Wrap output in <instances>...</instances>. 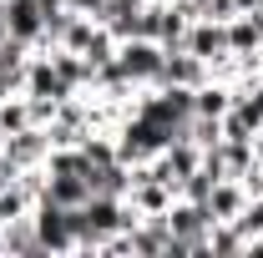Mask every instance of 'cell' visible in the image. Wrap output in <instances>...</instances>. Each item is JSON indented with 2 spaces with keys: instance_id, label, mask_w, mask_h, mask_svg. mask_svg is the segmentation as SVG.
<instances>
[{
  "instance_id": "6da1fadb",
  "label": "cell",
  "mask_w": 263,
  "mask_h": 258,
  "mask_svg": "<svg viewBox=\"0 0 263 258\" xmlns=\"http://www.w3.org/2000/svg\"><path fill=\"white\" fill-rule=\"evenodd\" d=\"M117 61H122V71H127V81L142 91V86H162V66H167V51L157 46V41H122L117 46Z\"/></svg>"
},
{
  "instance_id": "7a4b0ae2",
  "label": "cell",
  "mask_w": 263,
  "mask_h": 258,
  "mask_svg": "<svg viewBox=\"0 0 263 258\" xmlns=\"http://www.w3.org/2000/svg\"><path fill=\"white\" fill-rule=\"evenodd\" d=\"M31 218H35V238H41L46 253H76V223H71V208L41 197V202L31 208Z\"/></svg>"
},
{
  "instance_id": "3957f363",
  "label": "cell",
  "mask_w": 263,
  "mask_h": 258,
  "mask_svg": "<svg viewBox=\"0 0 263 258\" xmlns=\"http://www.w3.org/2000/svg\"><path fill=\"white\" fill-rule=\"evenodd\" d=\"M208 228H213V218H208L202 202L172 197V208H167V233H172V238H182L193 253H208V248H202V243H208Z\"/></svg>"
},
{
  "instance_id": "277c9868",
  "label": "cell",
  "mask_w": 263,
  "mask_h": 258,
  "mask_svg": "<svg viewBox=\"0 0 263 258\" xmlns=\"http://www.w3.org/2000/svg\"><path fill=\"white\" fill-rule=\"evenodd\" d=\"M0 21L10 26L15 41L46 46V10H41V0H0Z\"/></svg>"
},
{
  "instance_id": "5b68a950",
  "label": "cell",
  "mask_w": 263,
  "mask_h": 258,
  "mask_svg": "<svg viewBox=\"0 0 263 258\" xmlns=\"http://www.w3.org/2000/svg\"><path fill=\"white\" fill-rule=\"evenodd\" d=\"M182 46H187L193 56H202L208 66H223L233 56V51H228V21H193Z\"/></svg>"
},
{
  "instance_id": "8992f818",
  "label": "cell",
  "mask_w": 263,
  "mask_h": 258,
  "mask_svg": "<svg viewBox=\"0 0 263 258\" xmlns=\"http://www.w3.org/2000/svg\"><path fill=\"white\" fill-rule=\"evenodd\" d=\"M5 157L15 162V167H46V157H51V137H46V127H21L5 137Z\"/></svg>"
},
{
  "instance_id": "52a82bcc",
  "label": "cell",
  "mask_w": 263,
  "mask_h": 258,
  "mask_svg": "<svg viewBox=\"0 0 263 258\" xmlns=\"http://www.w3.org/2000/svg\"><path fill=\"white\" fill-rule=\"evenodd\" d=\"M208 76H213V66L202 61V56H193L187 46L167 51V66H162V86H187V91H197V86H202Z\"/></svg>"
},
{
  "instance_id": "ba28073f",
  "label": "cell",
  "mask_w": 263,
  "mask_h": 258,
  "mask_svg": "<svg viewBox=\"0 0 263 258\" xmlns=\"http://www.w3.org/2000/svg\"><path fill=\"white\" fill-rule=\"evenodd\" d=\"M0 253L10 258H41V238H35V218L31 213H21V218H10V223L0 228Z\"/></svg>"
},
{
  "instance_id": "9c48e42d",
  "label": "cell",
  "mask_w": 263,
  "mask_h": 258,
  "mask_svg": "<svg viewBox=\"0 0 263 258\" xmlns=\"http://www.w3.org/2000/svg\"><path fill=\"white\" fill-rule=\"evenodd\" d=\"M243 202H248V193L238 188V177H223V182L208 193L202 208H208V218H213V223H233V218L243 213Z\"/></svg>"
},
{
  "instance_id": "30bf717a",
  "label": "cell",
  "mask_w": 263,
  "mask_h": 258,
  "mask_svg": "<svg viewBox=\"0 0 263 258\" xmlns=\"http://www.w3.org/2000/svg\"><path fill=\"white\" fill-rule=\"evenodd\" d=\"M51 202H61V208H81L86 197H91V188H86V177H76V172H46V193Z\"/></svg>"
},
{
  "instance_id": "8fae6325",
  "label": "cell",
  "mask_w": 263,
  "mask_h": 258,
  "mask_svg": "<svg viewBox=\"0 0 263 258\" xmlns=\"http://www.w3.org/2000/svg\"><path fill=\"white\" fill-rule=\"evenodd\" d=\"M202 248H208L213 258H238V253H248V238L238 233V223H213Z\"/></svg>"
},
{
  "instance_id": "7c38bea8",
  "label": "cell",
  "mask_w": 263,
  "mask_h": 258,
  "mask_svg": "<svg viewBox=\"0 0 263 258\" xmlns=\"http://www.w3.org/2000/svg\"><path fill=\"white\" fill-rule=\"evenodd\" d=\"M21 127H31V101H26V91L0 101V132L10 137V132H21Z\"/></svg>"
},
{
  "instance_id": "4fadbf2b",
  "label": "cell",
  "mask_w": 263,
  "mask_h": 258,
  "mask_svg": "<svg viewBox=\"0 0 263 258\" xmlns=\"http://www.w3.org/2000/svg\"><path fill=\"white\" fill-rule=\"evenodd\" d=\"M218 182H223L218 172H208V167H197L193 177H182V188H177V197H187V202H208V193H213Z\"/></svg>"
},
{
  "instance_id": "5bb4252c",
  "label": "cell",
  "mask_w": 263,
  "mask_h": 258,
  "mask_svg": "<svg viewBox=\"0 0 263 258\" xmlns=\"http://www.w3.org/2000/svg\"><path fill=\"white\" fill-rule=\"evenodd\" d=\"M91 31H97V21L76 10V15H71V26H66V35L56 41V46H66V51H86V41H91Z\"/></svg>"
},
{
  "instance_id": "9a60e30c",
  "label": "cell",
  "mask_w": 263,
  "mask_h": 258,
  "mask_svg": "<svg viewBox=\"0 0 263 258\" xmlns=\"http://www.w3.org/2000/svg\"><path fill=\"white\" fill-rule=\"evenodd\" d=\"M233 223H238V233L253 243V238L263 233V197H248V202H243V213H238Z\"/></svg>"
},
{
  "instance_id": "2e32d148",
  "label": "cell",
  "mask_w": 263,
  "mask_h": 258,
  "mask_svg": "<svg viewBox=\"0 0 263 258\" xmlns=\"http://www.w3.org/2000/svg\"><path fill=\"white\" fill-rule=\"evenodd\" d=\"M15 172H21V167H15V162L5 157V147H0V193H5V188L15 182Z\"/></svg>"
},
{
  "instance_id": "e0dca14e",
  "label": "cell",
  "mask_w": 263,
  "mask_h": 258,
  "mask_svg": "<svg viewBox=\"0 0 263 258\" xmlns=\"http://www.w3.org/2000/svg\"><path fill=\"white\" fill-rule=\"evenodd\" d=\"M66 5L81 10V15H91V21H97V10H101V0H66Z\"/></svg>"
},
{
  "instance_id": "ac0fdd59",
  "label": "cell",
  "mask_w": 263,
  "mask_h": 258,
  "mask_svg": "<svg viewBox=\"0 0 263 258\" xmlns=\"http://www.w3.org/2000/svg\"><path fill=\"white\" fill-rule=\"evenodd\" d=\"M10 218H15V213H10V202H5V193H0V228L10 223Z\"/></svg>"
},
{
  "instance_id": "d6986e66",
  "label": "cell",
  "mask_w": 263,
  "mask_h": 258,
  "mask_svg": "<svg viewBox=\"0 0 263 258\" xmlns=\"http://www.w3.org/2000/svg\"><path fill=\"white\" fill-rule=\"evenodd\" d=\"M253 157H258V162H263V127H258V132H253Z\"/></svg>"
},
{
  "instance_id": "ffe728a7",
  "label": "cell",
  "mask_w": 263,
  "mask_h": 258,
  "mask_svg": "<svg viewBox=\"0 0 263 258\" xmlns=\"http://www.w3.org/2000/svg\"><path fill=\"white\" fill-rule=\"evenodd\" d=\"M263 0H238V10H258Z\"/></svg>"
},
{
  "instance_id": "44dd1931",
  "label": "cell",
  "mask_w": 263,
  "mask_h": 258,
  "mask_svg": "<svg viewBox=\"0 0 263 258\" xmlns=\"http://www.w3.org/2000/svg\"><path fill=\"white\" fill-rule=\"evenodd\" d=\"M0 147H5V132H0Z\"/></svg>"
}]
</instances>
